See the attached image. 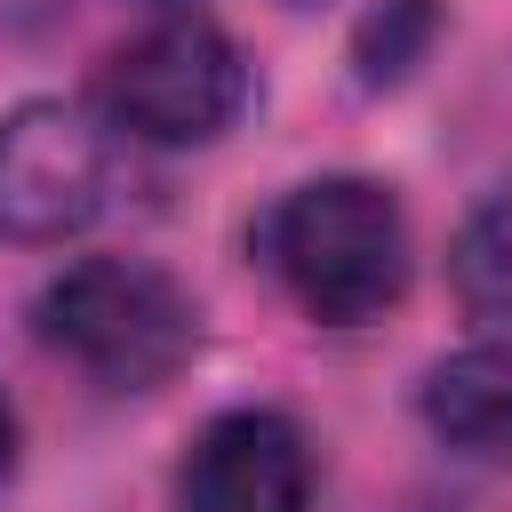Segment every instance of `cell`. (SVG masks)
<instances>
[{"instance_id": "1", "label": "cell", "mask_w": 512, "mask_h": 512, "mask_svg": "<svg viewBox=\"0 0 512 512\" xmlns=\"http://www.w3.org/2000/svg\"><path fill=\"white\" fill-rule=\"evenodd\" d=\"M256 256L304 320L360 328L408 288V216L376 176H312L256 216Z\"/></svg>"}, {"instance_id": "2", "label": "cell", "mask_w": 512, "mask_h": 512, "mask_svg": "<svg viewBox=\"0 0 512 512\" xmlns=\"http://www.w3.org/2000/svg\"><path fill=\"white\" fill-rule=\"evenodd\" d=\"M32 336L104 392H152L192 360L200 304L144 256H80L32 296Z\"/></svg>"}, {"instance_id": "3", "label": "cell", "mask_w": 512, "mask_h": 512, "mask_svg": "<svg viewBox=\"0 0 512 512\" xmlns=\"http://www.w3.org/2000/svg\"><path fill=\"white\" fill-rule=\"evenodd\" d=\"M248 104V64L208 16H160L136 40H120L96 72V112L136 136V144H208L240 120Z\"/></svg>"}, {"instance_id": "4", "label": "cell", "mask_w": 512, "mask_h": 512, "mask_svg": "<svg viewBox=\"0 0 512 512\" xmlns=\"http://www.w3.org/2000/svg\"><path fill=\"white\" fill-rule=\"evenodd\" d=\"M112 120L64 96H32L0 120V240L56 248L96 224L112 192Z\"/></svg>"}, {"instance_id": "5", "label": "cell", "mask_w": 512, "mask_h": 512, "mask_svg": "<svg viewBox=\"0 0 512 512\" xmlns=\"http://www.w3.org/2000/svg\"><path fill=\"white\" fill-rule=\"evenodd\" d=\"M312 448L280 408H224L176 464V512H304Z\"/></svg>"}, {"instance_id": "6", "label": "cell", "mask_w": 512, "mask_h": 512, "mask_svg": "<svg viewBox=\"0 0 512 512\" xmlns=\"http://www.w3.org/2000/svg\"><path fill=\"white\" fill-rule=\"evenodd\" d=\"M424 424L480 464H512V336L464 344L424 376Z\"/></svg>"}, {"instance_id": "7", "label": "cell", "mask_w": 512, "mask_h": 512, "mask_svg": "<svg viewBox=\"0 0 512 512\" xmlns=\"http://www.w3.org/2000/svg\"><path fill=\"white\" fill-rule=\"evenodd\" d=\"M448 280H456V304H464L472 320L512 328V184H496V192L464 216V232H456V248H448Z\"/></svg>"}, {"instance_id": "8", "label": "cell", "mask_w": 512, "mask_h": 512, "mask_svg": "<svg viewBox=\"0 0 512 512\" xmlns=\"http://www.w3.org/2000/svg\"><path fill=\"white\" fill-rule=\"evenodd\" d=\"M424 32H432V0H392V8L368 16V32H360V72H368V80H400L408 56L424 48Z\"/></svg>"}, {"instance_id": "9", "label": "cell", "mask_w": 512, "mask_h": 512, "mask_svg": "<svg viewBox=\"0 0 512 512\" xmlns=\"http://www.w3.org/2000/svg\"><path fill=\"white\" fill-rule=\"evenodd\" d=\"M16 472V408H8V392H0V480Z\"/></svg>"}]
</instances>
